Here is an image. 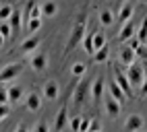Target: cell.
Wrapping results in <instances>:
<instances>
[{
	"instance_id": "obj_1",
	"label": "cell",
	"mask_w": 147,
	"mask_h": 132,
	"mask_svg": "<svg viewBox=\"0 0 147 132\" xmlns=\"http://www.w3.org/2000/svg\"><path fill=\"white\" fill-rule=\"evenodd\" d=\"M87 33V17L81 15L79 19H77V23L73 25V31H71V37H68V43H66V50H64V56H68L77 45H79L83 41V37Z\"/></svg>"
},
{
	"instance_id": "obj_2",
	"label": "cell",
	"mask_w": 147,
	"mask_h": 132,
	"mask_svg": "<svg viewBox=\"0 0 147 132\" xmlns=\"http://www.w3.org/2000/svg\"><path fill=\"white\" fill-rule=\"evenodd\" d=\"M126 77H129V81H131L133 87H141L143 81H145V68H143V64L133 62V64L129 66V72H126Z\"/></svg>"
},
{
	"instance_id": "obj_3",
	"label": "cell",
	"mask_w": 147,
	"mask_h": 132,
	"mask_svg": "<svg viewBox=\"0 0 147 132\" xmlns=\"http://www.w3.org/2000/svg\"><path fill=\"white\" fill-rule=\"evenodd\" d=\"M91 83L93 81H85V79H81V83H77L75 95H73V103H75L77 107H79L81 103L87 99V93H89V89H91Z\"/></svg>"
},
{
	"instance_id": "obj_4",
	"label": "cell",
	"mask_w": 147,
	"mask_h": 132,
	"mask_svg": "<svg viewBox=\"0 0 147 132\" xmlns=\"http://www.w3.org/2000/svg\"><path fill=\"white\" fill-rule=\"evenodd\" d=\"M21 72H23V64H21V62L6 64L4 68L0 70V83H4V81H13V79H17Z\"/></svg>"
},
{
	"instance_id": "obj_5",
	"label": "cell",
	"mask_w": 147,
	"mask_h": 132,
	"mask_svg": "<svg viewBox=\"0 0 147 132\" xmlns=\"http://www.w3.org/2000/svg\"><path fill=\"white\" fill-rule=\"evenodd\" d=\"M114 81L120 85V89L124 91V95L126 97H133V85H131V81H129V77L120 70V68H114Z\"/></svg>"
},
{
	"instance_id": "obj_6",
	"label": "cell",
	"mask_w": 147,
	"mask_h": 132,
	"mask_svg": "<svg viewBox=\"0 0 147 132\" xmlns=\"http://www.w3.org/2000/svg\"><path fill=\"white\" fill-rule=\"evenodd\" d=\"M143 126H145V120H143L141 114H131L129 118H126V122H124L126 132H139Z\"/></svg>"
},
{
	"instance_id": "obj_7",
	"label": "cell",
	"mask_w": 147,
	"mask_h": 132,
	"mask_svg": "<svg viewBox=\"0 0 147 132\" xmlns=\"http://www.w3.org/2000/svg\"><path fill=\"white\" fill-rule=\"evenodd\" d=\"M31 66H33L35 72H42L46 66H48V56H46L44 50H37V52L31 56Z\"/></svg>"
},
{
	"instance_id": "obj_8",
	"label": "cell",
	"mask_w": 147,
	"mask_h": 132,
	"mask_svg": "<svg viewBox=\"0 0 147 132\" xmlns=\"http://www.w3.org/2000/svg\"><path fill=\"white\" fill-rule=\"evenodd\" d=\"M6 23L11 25L13 35H19V33H21V29H23V13L15 8V11H13V15H11V19H8Z\"/></svg>"
},
{
	"instance_id": "obj_9",
	"label": "cell",
	"mask_w": 147,
	"mask_h": 132,
	"mask_svg": "<svg viewBox=\"0 0 147 132\" xmlns=\"http://www.w3.org/2000/svg\"><path fill=\"white\" fill-rule=\"evenodd\" d=\"M133 35H137V29H135V21L131 19V21H126V23L122 25V29H120V33H118V41H129Z\"/></svg>"
},
{
	"instance_id": "obj_10",
	"label": "cell",
	"mask_w": 147,
	"mask_h": 132,
	"mask_svg": "<svg viewBox=\"0 0 147 132\" xmlns=\"http://www.w3.org/2000/svg\"><path fill=\"white\" fill-rule=\"evenodd\" d=\"M58 93H60V89H58V83L56 81H48L44 85V97L48 101H56L58 99Z\"/></svg>"
},
{
	"instance_id": "obj_11",
	"label": "cell",
	"mask_w": 147,
	"mask_h": 132,
	"mask_svg": "<svg viewBox=\"0 0 147 132\" xmlns=\"http://www.w3.org/2000/svg\"><path fill=\"white\" fill-rule=\"evenodd\" d=\"M104 105H106V114H108V116L116 118V116L120 114V103L116 101L114 97H106V99H104Z\"/></svg>"
},
{
	"instance_id": "obj_12",
	"label": "cell",
	"mask_w": 147,
	"mask_h": 132,
	"mask_svg": "<svg viewBox=\"0 0 147 132\" xmlns=\"http://www.w3.org/2000/svg\"><path fill=\"white\" fill-rule=\"evenodd\" d=\"M91 93H93V99H95V103H100V101L104 99V77L95 79V81L91 83Z\"/></svg>"
},
{
	"instance_id": "obj_13",
	"label": "cell",
	"mask_w": 147,
	"mask_h": 132,
	"mask_svg": "<svg viewBox=\"0 0 147 132\" xmlns=\"http://www.w3.org/2000/svg\"><path fill=\"white\" fill-rule=\"evenodd\" d=\"M66 122H68V111H66V105H64V107L58 109V116H56V122H54V130L60 132L66 126Z\"/></svg>"
},
{
	"instance_id": "obj_14",
	"label": "cell",
	"mask_w": 147,
	"mask_h": 132,
	"mask_svg": "<svg viewBox=\"0 0 147 132\" xmlns=\"http://www.w3.org/2000/svg\"><path fill=\"white\" fill-rule=\"evenodd\" d=\"M133 13H135V6L131 4V2H124L122 6H120V13H118V19L122 23H126V21H131L133 19Z\"/></svg>"
},
{
	"instance_id": "obj_15",
	"label": "cell",
	"mask_w": 147,
	"mask_h": 132,
	"mask_svg": "<svg viewBox=\"0 0 147 132\" xmlns=\"http://www.w3.org/2000/svg\"><path fill=\"white\" fill-rule=\"evenodd\" d=\"M135 58H137V54H135V50H131V48H122V52H120V62L129 68V66L135 62Z\"/></svg>"
},
{
	"instance_id": "obj_16",
	"label": "cell",
	"mask_w": 147,
	"mask_h": 132,
	"mask_svg": "<svg viewBox=\"0 0 147 132\" xmlns=\"http://www.w3.org/2000/svg\"><path fill=\"white\" fill-rule=\"evenodd\" d=\"M56 13H58V4L54 0H46L42 4V17H54Z\"/></svg>"
},
{
	"instance_id": "obj_17",
	"label": "cell",
	"mask_w": 147,
	"mask_h": 132,
	"mask_svg": "<svg viewBox=\"0 0 147 132\" xmlns=\"http://www.w3.org/2000/svg\"><path fill=\"white\" fill-rule=\"evenodd\" d=\"M37 45H40V37L37 35H31V37H27V39L21 43V52H31V50H35Z\"/></svg>"
},
{
	"instance_id": "obj_18",
	"label": "cell",
	"mask_w": 147,
	"mask_h": 132,
	"mask_svg": "<svg viewBox=\"0 0 147 132\" xmlns=\"http://www.w3.org/2000/svg\"><path fill=\"white\" fill-rule=\"evenodd\" d=\"M42 107V97L37 95V93H31V95L27 97V109L29 111H37Z\"/></svg>"
},
{
	"instance_id": "obj_19",
	"label": "cell",
	"mask_w": 147,
	"mask_h": 132,
	"mask_svg": "<svg viewBox=\"0 0 147 132\" xmlns=\"http://www.w3.org/2000/svg\"><path fill=\"white\" fill-rule=\"evenodd\" d=\"M110 93H112V97L118 101V103H122V101H124V97H126V95H124V91L120 89V85L116 83V81H112V83H110Z\"/></svg>"
},
{
	"instance_id": "obj_20",
	"label": "cell",
	"mask_w": 147,
	"mask_h": 132,
	"mask_svg": "<svg viewBox=\"0 0 147 132\" xmlns=\"http://www.w3.org/2000/svg\"><path fill=\"white\" fill-rule=\"evenodd\" d=\"M93 35H95V31L87 33V35L83 37V48H85V52L89 54V56H93V54H95V50H93Z\"/></svg>"
},
{
	"instance_id": "obj_21",
	"label": "cell",
	"mask_w": 147,
	"mask_h": 132,
	"mask_svg": "<svg viewBox=\"0 0 147 132\" xmlns=\"http://www.w3.org/2000/svg\"><path fill=\"white\" fill-rule=\"evenodd\" d=\"M108 56H110V48H108V45H104L102 50H97V52L93 54V62H106Z\"/></svg>"
},
{
	"instance_id": "obj_22",
	"label": "cell",
	"mask_w": 147,
	"mask_h": 132,
	"mask_svg": "<svg viewBox=\"0 0 147 132\" xmlns=\"http://www.w3.org/2000/svg\"><path fill=\"white\" fill-rule=\"evenodd\" d=\"M23 97V89L17 87V85H13L11 89H8V101H19Z\"/></svg>"
},
{
	"instance_id": "obj_23",
	"label": "cell",
	"mask_w": 147,
	"mask_h": 132,
	"mask_svg": "<svg viewBox=\"0 0 147 132\" xmlns=\"http://www.w3.org/2000/svg\"><path fill=\"white\" fill-rule=\"evenodd\" d=\"M11 15H13V6H11V4H2V6H0V23L8 21Z\"/></svg>"
},
{
	"instance_id": "obj_24",
	"label": "cell",
	"mask_w": 147,
	"mask_h": 132,
	"mask_svg": "<svg viewBox=\"0 0 147 132\" xmlns=\"http://www.w3.org/2000/svg\"><path fill=\"white\" fill-rule=\"evenodd\" d=\"M100 23H102L104 27H110V25L114 23L112 13H110V11H102V13H100Z\"/></svg>"
},
{
	"instance_id": "obj_25",
	"label": "cell",
	"mask_w": 147,
	"mask_h": 132,
	"mask_svg": "<svg viewBox=\"0 0 147 132\" xmlns=\"http://www.w3.org/2000/svg\"><path fill=\"white\" fill-rule=\"evenodd\" d=\"M137 39H139L141 43L147 41V17L143 19V23H141V27H139V31H137Z\"/></svg>"
},
{
	"instance_id": "obj_26",
	"label": "cell",
	"mask_w": 147,
	"mask_h": 132,
	"mask_svg": "<svg viewBox=\"0 0 147 132\" xmlns=\"http://www.w3.org/2000/svg\"><path fill=\"white\" fill-rule=\"evenodd\" d=\"M42 27V19H31V21L27 23V27H25V31L27 33H35L37 29Z\"/></svg>"
},
{
	"instance_id": "obj_27",
	"label": "cell",
	"mask_w": 147,
	"mask_h": 132,
	"mask_svg": "<svg viewBox=\"0 0 147 132\" xmlns=\"http://www.w3.org/2000/svg\"><path fill=\"white\" fill-rule=\"evenodd\" d=\"M104 45H106V37H104L102 33H95V35H93V50L97 52V50H102Z\"/></svg>"
},
{
	"instance_id": "obj_28",
	"label": "cell",
	"mask_w": 147,
	"mask_h": 132,
	"mask_svg": "<svg viewBox=\"0 0 147 132\" xmlns=\"http://www.w3.org/2000/svg\"><path fill=\"white\" fill-rule=\"evenodd\" d=\"M85 70H87V66H85L83 62H77V64H73V74H75V79L83 77V74H85Z\"/></svg>"
},
{
	"instance_id": "obj_29",
	"label": "cell",
	"mask_w": 147,
	"mask_h": 132,
	"mask_svg": "<svg viewBox=\"0 0 147 132\" xmlns=\"http://www.w3.org/2000/svg\"><path fill=\"white\" fill-rule=\"evenodd\" d=\"M0 35H2L4 39H8V37H13V29H11V25H8L6 21H4V23H0Z\"/></svg>"
},
{
	"instance_id": "obj_30",
	"label": "cell",
	"mask_w": 147,
	"mask_h": 132,
	"mask_svg": "<svg viewBox=\"0 0 147 132\" xmlns=\"http://www.w3.org/2000/svg\"><path fill=\"white\" fill-rule=\"evenodd\" d=\"M6 103H8V89L0 85V105H6Z\"/></svg>"
},
{
	"instance_id": "obj_31",
	"label": "cell",
	"mask_w": 147,
	"mask_h": 132,
	"mask_svg": "<svg viewBox=\"0 0 147 132\" xmlns=\"http://www.w3.org/2000/svg\"><path fill=\"white\" fill-rule=\"evenodd\" d=\"M89 124H91V118H81V128H79V132H87L89 130Z\"/></svg>"
},
{
	"instance_id": "obj_32",
	"label": "cell",
	"mask_w": 147,
	"mask_h": 132,
	"mask_svg": "<svg viewBox=\"0 0 147 132\" xmlns=\"http://www.w3.org/2000/svg\"><path fill=\"white\" fill-rule=\"evenodd\" d=\"M135 54L139 56V58H143V60H147V45H139V48L135 50Z\"/></svg>"
},
{
	"instance_id": "obj_33",
	"label": "cell",
	"mask_w": 147,
	"mask_h": 132,
	"mask_svg": "<svg viewBox=\"0 0 147 132\" xmlns=\"http://www.w3.org/2000/svg\"><path fill=\"white\" fill-rule=\"evenodd\" d=\"M102 130V124H100V120H91V124H89V130L87 132H100Z\"/></svg>"
},
{
	"instance_id": "obj_34",
	"label": "cell",
	"mask_w": 147,
	"mask_h": 132,
	"mask_svg": "<svg viewBox=\"0 0 147 132\" xmlns=\"http://www.w3.org/2000/svg\"><path fill=\"white\" fill-rule=\"evenodd\" d=\"M71 126H73L75 132H79V128H81V116H75L73 122H71Z\"/></svg>"
},
{
	"instance_id": "obj_35",
	"label": "cell",
	"mask_w": 147,
	"mask_h": 132,
	"mask_svg": "<svg viewBox=\"0 0 147 132\" xmlns=\"http://www.w3.org/2000/svg\"><path fill=\"white\" fill-rule=\"evenodd\" d=\"M139 45H141V41L137 39V35H133L131 39H129V48H131V50H137V48H139Z\"/></svg>"
},
{
	"instance_id": "obj_36",
	"label": "cell",
	"mask_w": 147,
	"mask_h": 132,
	"mask_svg": "<svg viewBox=\"0 0 147 132\" xmlns=\"http://www.w3.org/2000/svg\"><path fill=\"white\" fill-rule=\"evenodd\" d=\"M31 19H42V6H33V11H31Z\"/></svg>"
},
{
	"instance_id": "obj_37",
	"label": "cell",
	"mask_w": 147,
	"mask_h": 132,
	"mask_svg": "<svg viewBox=\"0 0 147 132\" xmlns=\"http://www.w3.org/2000/svg\"><path fill=\"white\" fill-rule=\"evenodd\" d=\"M35 132H48V124L46 122H40V124L35 126Z\"/></svg>"
},
{
	"instance_id": "obj_38",
	"label": "cell",
	"mask_w": 147,
	"mask_h": 132,
	"mask_svg": "<svg viewBox=\"0 0 147 132\" xmlns=\"http://www.w3.org/2000/svg\"><path fill=\"white\" fill-rule=\"evenodd\" d=\"M8 116V105H0V120H4Z\"/></svg>"
},
{
	"instance_id": "obj_39",
	"label": "cell",
	"mask_w": 147,
	"mask_h": 132,
	"mask_svg": "<svg viewBox=\"0 0 147 132\" xmlns=\"http://www.w3.org/2000/svg\"><path fill=\"white\" fill-rule=\"evenodd\" d=\"M141 95L147 97V70H145V81H143V85H141Z\"/></svg>"
},
{
	"instance_id": "obj_40",
	"label": "cell",
	"mask_w": 147,
	"mask_h": 132,
	"mask_svg": "<svg viewBox=\"0 0 147 132\" xmlns=\"http://www.w3.org/2000/svg\"><path fill=\"white\" fill-rule=\"evenodd\" d=\"M15 132H29V128H27V126H25V124H19V126H17V130H15Z\"/></svg>"
},
{
	"instance_id": "obj_41",
	"label": "cell",
	"mask_w": 147,
	"mask_h": 132,
	"mask_svg": "<svg viewBox=\"0 0 147 132\" xmlns=\"http://www.w3.org/2000/svg\"><path fill=\"white\" fill-rule=\"evenodd\" d=\"M2 43H4V37H2V35H0V45H2Z\"/></svg>"
},
{
	"instance_id": "obj_42",
	"label": "cell",
	"mask_w": 147,
	"mask_h": 132,
	"mask_svg": "<svg viewBox=\"0 0 147 132\" xmlns=\"http://www.w3.org/2000/svg\"><path fill=\"white\" fill-rule=\"evenodd\" d=\"M145 66H147V60H143V68H145Z\"/></svg>"
},
{
	"instance_id": "obj_43",
	"label": "cell",
	"mask_w": 147,
	"mask_h": 132,
	"mask_svg": "<svg viewBox=\"0 0 147 132\" xmlns=\"http://www.w3.org/2000/svg\"><path fill=\"white\" fill-rule=\"evenodd\" d=\"M120 2H122V4H124V2H126V0H120Z\"/></svg>"
},
{
	"instance_id": "obj_44",
	"label": "cell",
	"mask_w": 147,
	"mask_h": 132,
	"mask_svg": "<svg viewBox=\"0 0 147 132\" xmlns=\"http://www.w3.org/2000/svg\"><path fill=\"white\" fill-rule=\"evenodd\" d=\"M141 2H145V4H147V0H141Z\"/></svg>"
},
{
	"instance_id": "obj_45",
	"label": "cell",
	"mask_w": 147,
	"mask_h": 132,
	"mask_svg": "<svg viewBox=\"0 0 147 132\" xmlns=\"http://www.w3.org/2000/svg\"><path fill=\"white\" fill-rule=\"evenodd\" d=\"M145 43H147V41H145Z\"/></svg>"
}]
</instances>
